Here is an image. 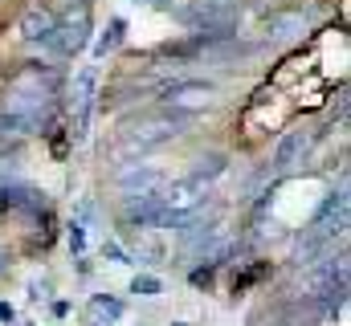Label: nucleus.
I'll return each instance as SVG.
<instances>
[{"label":"nucleus","mask_w":351,"mask_h":326,"mask_svg":"<svg viewBox=\"0 0 351 326\" xmlns=\"http://www.w3.org/2000/svg\"><path fill=\"white\" fill-rule=\"evenodd\" d=\"M58 86L62 78L49 66H25L8 82V94L0 102V139L41 135L58 114Z\"/></svg>","instance_id":"nucleus-1"},{"label":"nucleus","mask_w":351,"mask_h":326,"mask_svg":"<svg viewBox=\"0 0 351 326\" xmlns=\"http://www.w3.org/2000/svg\"><path fill=\"white\" fill-rule=\"evenodd\" d=\"M217 102V86L204 78H176L160 90V106L176 110V114H192V110H204Z\"/></svg>","instance_id":"nucleus-2"},{"label":"nucleus","mask_w":351,"mask_h":326,"mask_svg":"<svg viewBox=\"0 0 351 326\" xmlns=\"http://www.w3.org/2000/svg\"><path fill=\"white\" fill-rule=\"evenodd\" d=\"M58 58H78L82 49L90 45V4L82 0L78 8H70L66 12V21H58V29H53V37L45 41Z\"/></svg>","instance_id":"nucleus-3"},{"label":"nucleus","mask_w":351,"mask_h":326,"mask_svg":"<svg viewBox=\"0 0 351 326\" xmlns=\"http://www.w3.org/2000/svg\"><path fill=\"white\" fill-rule=\"evenodd\" d=\"M176 135H184V114L164 110V114H156V118L135 123L127 147H131V151H147V147H160V143H168V139H176Z\"/></svg>","instance_id":"nucleus-4"},{"label":"nucleus","mask_w":351,"mask_h":326,"mask_svg":"<svg viewBox=\"0 0 351 326\" xmlns=\"http://www.w3.org/2000/svg\"><path fill=\"white\" fill-rule=\"evenodd\" d=\"M119 188L127 196H147V192H160L164 188V171L152 167V163H135L127 171H119Z\"/></svg>","instance_id":"nucleus-5"},{"label":"nucleus","mask_w":351,"mask_h":326,"mask_svg":"<svg viewBox=\"0 0 351 326\" xmlns=\"http://www.w3.org/2000/svg\"><path fill=\"white\" fill-rule=\"evenodd\" d=\"M306 29H311L306 12H269L265 16V37L269 41H298Z\"/></svg>","instance_id":"nucleus-6"},{"label":"nucleus","mask_w":351,"mask_h":326,"mask_svg":"<svg viewBox=\"0 0 351 326\" xmlns=\"http://www.w3.org/2000/svg\"><path fill=\"white\" fill-rule=\"evenodd\" d=\"M311 131H286L282 135V143H278V151H274V163L282 167V171H290L294 163H302L306 155H311Z\"/></svg>","instance_id":"nucleus-7"},{"label":"nucleus","mask_w":351,"mask_h":326,"mask_svg":"<svg viewBox=\"0 0 351 326\" xmlns=\"http://www.w3.org/2000/svg\"><path fill=\"white\" fill-rule=\"evenodd\" d=\"M53 29H58V16H53L49 8H41V4L21 16V37L33 41V45H45V41L53 37Z\"/></svg>","instance_id":"nucleus-8"},{"label":"nucleus","mask_w":351,"mask_h":326,"mask_svg":"<svg viewBox=\"0 0 351 326\" xmlns=\"http://www.w3.org/2000/svg\"><path fill=\"white\" fill-rule=\"evenodd\" d=\"M217 175H225V155H213V160H200V167H196V175H192V179H200V184H213Z\"/></svg>","instance_id":"nucleus-9"},{"label":"nucleus","mask_w":351,"mask_h":326,"mask_svg":"<svg viewBox=\"0 0 351 326\" xmlns=\"http://www.w3.org/2000/svg\"><path fill=\"white\" fill-rule=\"evenodd\" d=\"M164 290V281L160 277H152V273H135L131 277V294H143V298H156Z\"/></svg>","instance_id":"nucleus-10"},{"label":"nucleus","mask_w":351,"mask_h":326,"mask_svg":"<svg viewBox=\"0 0 351 326\" xmlns=\"http://www.w3.org/2000/svg\"><path fill=\"white\" fill-rule=\"evenodd\" d=\"M123 29H127L123 21H110V33H106V37L98 41V58H106L110 49H119V41H123Z\"/></svg>","instance_id":"nucleus-11"},{"label":"nucleus","mask_w":351,"mask_h":326,"mask_svg":"<svg viewBox=\"0 0 351 326\" xmlns=\"http://www.w3.org/2000/svg\"><path fill=\"white\" fill-rule=\"evenodd\" d=\"M90 306H94L98 314H106L110 323H114V318H123V302H114V298H102V294H98V298H94Z\"/></svg>","instance_id":"nucleus-12"},{"label":"nucleus","mask_w":351,"mask_h":326,"mask_svg":"<svg viewBox=\"0 0 351 326\" xmlns=\"http://www.w3.org/2000/svg\"><path fill=\"white\" fill-rule=\"evenodd\" d=\"M70 249H74V253H82V249H86V233H82V225H74V229H70Z\"/></svg>","instance_id":"nucleus-13"},{"label":"nucleus","mask_w":351,"mask_h":326,"mask_svg":"<svg viewBox=\"0 0 351 326\" xmlns=\"http://www.w3.org/2000/svg\"><path fill=\"white\" fill-rule=\"evenodd\" d=\"M106 253H110V257H114L119 265H131V257H127V253H123V249H119L114 241H106Z\"/></svg>","instance_id":"nucleus-14"},{"label":"nucleus","mask_w":351,"mask_h":326,"mask_svg":"<svg viewBox=\"0 0 351 326\" xmlns=\"http://www.w3.org/2000/svg\"><path fill=\"white\" fill-rule=\"evenodd\" d=\"M286 326H302V323H286Z\"/></svg>","instance_id":"nucleus-15"},{"label":"nucleus","mask_w":351,"mask_h":326,"mask_svg":"<svg viewBox=\"0 0 351 326\" xmlns=\"http://www.w3.org/2000/svg\"><path fill=\"white\" fill-rule=\"evenodd\" d=\"M0 261H4V249H0Z\"/></svg>","instance_id":"nucleus-16"}]
</instances>
